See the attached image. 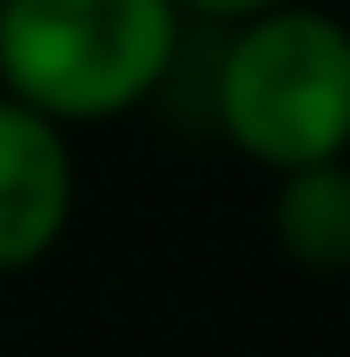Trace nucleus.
Returning <instances> with one entry per match:
<instances>
[{
	"label": "nucleus",
	"instance_id": "nucleus-2",
	"mask_svg": "<svg viewBox=\"0 0 350 357\" xmlns=\"http://www.w3.org/2000/svg\"><path fill=\"white\" fill-rule=\"evenodd\" d=\"M218 119L271 172L324 166L350 146V26L317 7L245 20L218 66Z\"/></svg>",
	"mask_w": 350,
	"mask_h": 357
},
{
	"label": "nucleus",
	"instance_id": "nucleus-3",
	"mask_svg": "<svg viewBox=\"0 0 350 357\" xmlns=\"http://www.w3.org/2000/svg\"><path fill=\"white\" fill-rule=\"evenodd\" d=\"M73 218V153L47 113L0 100V271H20L60 245Z\"/></svg>",
	"mask_w": 350,
	"mask_h": 357
},
{
	"label": "nucleus",
	"instance_id": "nucleus-1",
	"mask_svg": "<svg viewBox=\"0 0 350 357\" xmlns=\"http://www.w3.org/2000/svg\"><path fill=\"white\" fill-rule=\"evenodd\" d=\"M179 53V0H0L7 100L53 126L113 119L166 79Z\"/></svg>",
	"mask_w": 350,
	"mask_h": 357
},
{
	"label": "nucleus",
	"instance_id": "nucleus-4",
	"mask_svg": "<svg viewBox=\"0 0 350 357\" xmlns=\"http://www.w3.org/2000/svg\"><path fill=\"white\" fill-rule=\"evenodd\" d=\"M278 205H271V225L278 245H285L291 265L317 271H350V166L344 159H324V166H298V172H278Z\"/></svg>",
	"mask_w": 350,
	"mask_h": 357
},
{
	"label": "nucleus",
	"instance_id": "nucleus-5",
	"mask_svg": "<svg viewBox=\"0 0 350 357\" xmlns=\"http://www.w3.org/2000/svg\"><path fill=\"white\" fill-rule=\"evenodd\" d=\"M179 7L218 13V20H258V13H271V7H291V0H179Z\"/></svg>",
	"mask_w": 350,
	"mask_h": 357
}]
</instances>
